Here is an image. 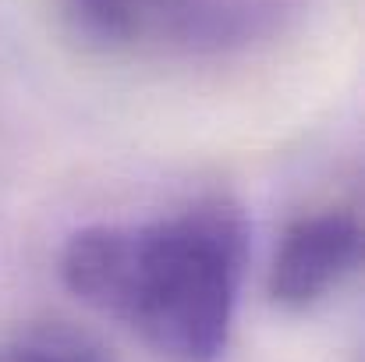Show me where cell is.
Returning <instances> with one entry per match:
<instances>
[{"instance_id": "6da1fadb", "label": "cell", "mask_w": 365, "mask_h": 362, "mask_svg": "<svg viewBox=\"0 0 365 362\" xmlns=\"http://www.w3.org/2000/svg\"><path fill=\"white\" fill-rule=\"evenodd\" d=\"M252 224L210 196L149 221H100L61 248L64 288L163 362H220L248 270Z\"/></svg>"}, {"instance_id": "7a4b0ae2", "label": "cell", "mask_w": 365, "mask_h": 362, "mask_svg": "<svg viewBox=\"0 0 365 362\" xmlns=\"http://www.w3.org/2000/svg\"><path fill=\"white\" fill-rule=\"evenodd\" d=\"M362 266V221L351 206H323L294 217L273 248L266 295L287 313L327 302Z\"/></svg>"}, {"instance_id": "3957f363", "label": "cell", "mask_w": 365, "mask_h": 362, "mask_svg": "<svg viewBox=\"0 0 365 362\" xmlns=\"http://www.w3.org/2000/svg\"><path fill=\"white\" fill-rule=\"evenodd\" d=\"M68 11L96 43H131L163 14H174L185 36H206L202 0H68Z\"/></svg>"}, {"instance_id": "277c9868", "label": "cell", "mask_w": 365, "mask_h": 362, "mask_svg": "<svg viewBox=\"0 0 365 362\" xmlns=\"http://www.w3.org/2000/svg\"><path fill=\"white\" fill-rule=\"evenodd\" d=\"M0 362H103L96 352L78 345L75 338L57 334H36L0 345Z\"/></svg>"}]
</instances>
